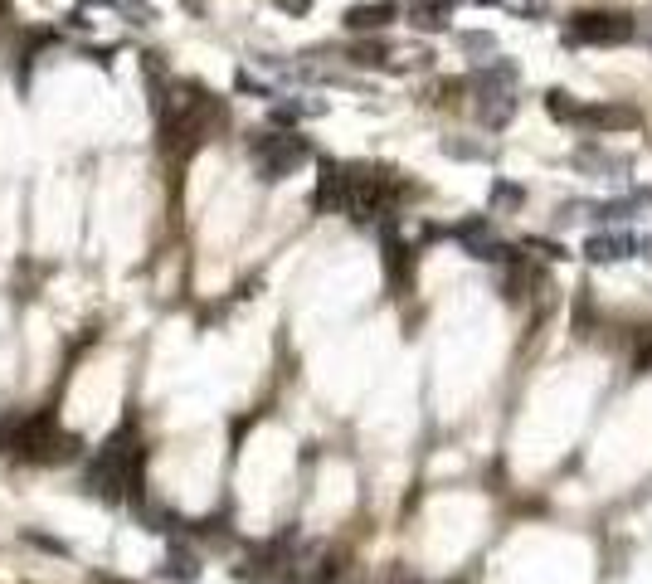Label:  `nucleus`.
I'll return each instance as SVG.
<instances>
[{"mask_svg":"<svg viewBox=\"0 0 652 584\" xmlns=\"http://www.w3.org/2000/svg\"><path fill=\"white\" fill-rule=\"evenodd\" d=\"M249 156H254L263 181H283V176H292V171L312 156V146L302 142L297 132H263V137L249 146Z\"/></svg>","mask_w":652,"mask_h":584,"instance_id":"1","label":"nucleus"},{"mask_svg":"<svg viewBox=\"0 0 652 584\" xmlns=\"http://www.w3.org/2000/svg\"><path fill=\"white\" fill-rule=\"evenodd\" d=\"M638 35V25L618 10H584L565 25V44H628Z\"/></svg>","mask_w":652,"mask_h":584,"instance_id":"2","label":"nucleus"},{"mask_svg":"<svg viewBox=\"0 0 652 584\" xmlns=\"http://www.w3.org/2000/svg\"><path fill=\"white\" fill-rule=\"evenodd\" d=\"M346 200H351V166L322 161V176H317V210H322V215H336V210H346Z\"/></svg>","mask_w":652,"mask_h":584,"instance_id":"3","label":"nucleus"},{"mask_svg":"<svg viewBox=\"0 0 652 584\" xmlns=\"http://www.w3.org/2000/svg\"><path fill=\"white\" fill-rule=\"evenodd\" d=\"M643 117L638 108H628V103H599V108H580V122L584 132H623V127H638Z\"/></svg>","mask_w":652,"mask_h":584,"instance_id":"4","label":"nucleus"},{"mask_svg":"<svg viewBox=\"0 0 652 584\" xmlns=\"http://www.w3.org/2000/svg\"><path fill=\"white\" fill-rule=\"evenodd\" d=\"M570 161H575V171H584V176H599V181H609V176H623V171H628V156L604 151V146H580Z\"/></svg>","mask_w":652,"mask_h":584,"instance_id":"5","label":"nucleus"},{"mask_svg":"<svg viewBox=\"0 0 652 584\" xmlns=\"http://www.w3.org/2000/svg\"><path fill=\"white\" fill-rule=\"evenodd\" d=\"M633 254H638V244H633L628 234H618V229H604V234H594V239L584 244V258L599 263V268H604V263H623V258H633Z\"/></svg>","mask_w":652,"mask_h":584,"instance_id":"6","label":"nucleus"},{"mask_svg":"<svg viewBox=\"0 0 652 584\" xmlns=\"http://www.w3.org/2000/svg\"><path fill=\"white\" fill-rule=\"evenodd\" d=\"M395 15H399L395 0H365V5H351V10H346V30H356V35H375V30H385Z\"/></svg>","mask_w":652,"mask_h":584,"instance_id":"7","label":"nucleus"},{"mask_svg":"<svg viewBox=\"0 0 652 584\" xmlns=\"http://www.w3.org/2000/svg\"><path fill=\"white\" fill-rule=\"evenodd\" d=\"M487 205H492V215H516L521 205H526V190L516 181H492V195H487Z\"/></svg>","mask_w":652,"mask_h":584,"instance_id":"8","label":"nucleus"},{"mask_svg":"<svg viewBox=\"0 0 652 584\" xmlns=\"http://www.w3.org/2000/svg\"><path fill=\"white\" fill-rule=\"evenodd\" d=\"M545 108H550V117H555V122H580L584 103H575L565 88H550V93H545Z\"/></svg>","mask_w":652,"mask_h":584,"instance_id":"9","label":"nucleus"},{"mask_svg":"<svg viewBox=\"0 0 652 584\" xmlns=\"http://www.w3.org/2000/svg\"><path fill=\"white\" fill-rule=\"evenodd\" d=\"M502 10H511V15H521V20H531V15H545L550 10V0H497Z\"/></svg>","mask_w":652,"mask_h":584,"instance_id":"10","label":"nucleus"},{"mask_svg":"<svg viewBox=\"0 0 652 584\" xmlns=\"http://www.w3.org/2000/svg\"><path fill=\"white\" fill-rule=\"evenodd\" d=\"M166 575H176V580H195V555H190V550H176V555L166 560Z\"/></svg>","mask_w":652,"mask_h":584,"instance_id":"11","label":"nucleus"},{"mask_svg":"<svg viewBox=\"0 0 652 584\" xmlns=\"http://www.w3.org/2000/svg\"><path fill=\"white\" fill-rule=\"evenodd\" d=\"M458 44H463L468 54H492V49H497V39L492 35H458Z\"/></svg>","mask_w":652,"mask_h":584,"instance_id":"12","label":"nucleus"},{"mask_svg":"<svg viewBox=\"0 0 652 584\" xmlns=\"http://www.w3.org/2000/svg\"><path fill=\"white\" fill-rule=\"evenodd\" d=\"M526 254H541V258H570L560 244H550V239H526Z\"/></svg>","mask_w":652,"mask_h":584,"instance_id":"13","label":"nucleus"},{"mask_svg":"<svg viewBox=\"0 0 652 584\" xmlns=\"http://www.w3.org/2000/svg\"><path fill=\"white\" fill-rule=\"evenodd\" d=\"M278 10H288V15H307L312 0H278Z\"/></svg>","mask_w":652,"mask_h":584,"instance_id":"14","label":"nucleus"},{"mask_svg":"<svg viewBox=\"0 0 652 584\" xmlns=\"http://www.w3.org/2000/svg\"><path fill=\"white\" fill-rule=\"evenodd\" d=\"M10 438H15V419L0 414V448H10Z\"/></svg>","mask_w":652,"mask_h":584,"instance_id":"15","label":"nucleus"},{"mask_svg":"<svg viewBox=\"0 0 652 584\" xmlns=\"http://www.w3.org/2000/svg\"><path fill=\"white\" fill-rule=\"evenodd\" d=\"M638 249H643V258H648V263H652V234H648V239H643V244H638Z\"/></svg>","mask_w":652,"mask_h":584,"instance_id":"16","label":"nucleus"},{"mask_svg":"<svg viewBox=\"0 0 652 584\" xmlns=\"http://www.w3.org/2000/svg\"><path fill=\"white\" fill-rule=\"evenodd\" d=\"M638 200H643V205H652V190H648V195H638Z\"/></svg>","mask_w":652,"mask_h":584,"instance_id":"17","label":"nucleus"},{"mask_svg":"<svg viewBox=\"0 0 652 584\" xmlns=\"http://www.w3.org/2000/svg\"><path fill=\"white\" fill-rule=\"evenodd\" d=\"M472 5H497V0H472Z\"/></svg>","mask_w":652,"mask_h":584,"instance_id":"18","label":"nucleus"}]
</instances>
